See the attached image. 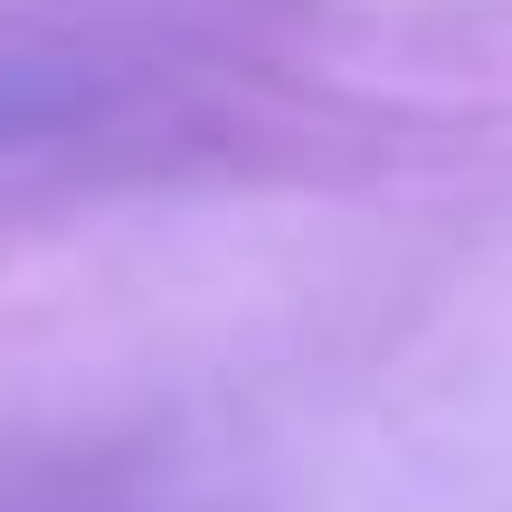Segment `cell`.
I'll list each match as a JSON object with an SVG mask.
<instances>
[]
</instances>
